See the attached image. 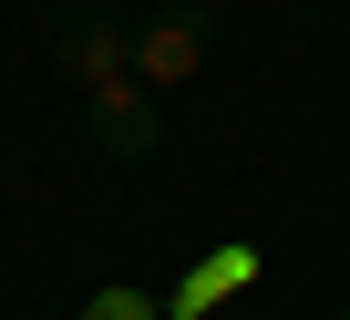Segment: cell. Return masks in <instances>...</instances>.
Here are the masks:
<instances>
[{
    "mask_svg": "<svg viewBox=\"0 0 350 320\" xmlns=\"http://www.w3.org/2000/svg\"><path fill=\"white\" fill-rule=\"evenodd\" d=\"M52 52H62V73L93 93V83H124V21L113 11H93V0H72V11L52 21Z\"/></svg>",
    "mask_w": 350,
    "mask_h": 320,
    "instance_id": "3",
    "label": "cell"
},
{
    "mask_svg": "<svg viewBox=\"0 0 350 320\" xmlns=\"http://www.w3.org/2000/svg\"><path fill=\"white\" fill-rule=\"evenodd\" d=\"M83 134H93V155H113V166H144V155L165 145V103H154V83H93L83 93Z\"/></svg>",
    "mask_w": 350,
    "mask_h": 320,
    "instance_id": "2",
    "label": "cell"
},
{
    "mask_svg": "<svg viewBox=\"0 0 350 320\" xmlns=\"http://www.w3.org/2000/svg\"><path fill=\"white\" fill-rule=\"evenodd\" d=\"M72 320H83V310H72Z\"/></svg>",
    "mask_w": 350,
    "mask_h": 320,
    "instance_id": "7",
    "label": "cell"
},
{
    "mask_svg": "<svg viewBox=\"0 0 350 320\" xmlns=\"http://www.w3.org/2000/svg\"><path fill=\"white\" fill-rule=\"evenodd\" d=\"M329 320H350V299H340V310H329Z\"/></svg>",
    "mask_w": 350,
    "mask_h": 320,
    "instance_id": "6",
    "label": "cell"
},
{
    "mask_svg": "<svg viewBox=\"0 0 350 320\" xmlns=\"http://www.w3.org/2000/svg\"><path fill=\"white\" fill-rule=\"evenodd\" d=\"M83 320H165V299H144V289H103Z\"/></svg>",
    "mask_w": 350,
    "mask_h": 320,
    "instance_id": "5",
    "label": "cell"
},
{
    "mask_svg": "<svg viewBox=\"0 0 350 320\" xmlns=\"http://www.w3.org/2000/svg\"><path fill=\"white\" fill-rule=\"evenodd\" d=\"M247 279H258V248H247V238H227V248H217L196 279H175L165 320H196V310H217V299H227V289H247Z\"/></svg>",
    "mask_w": 350,
    "mask_h": 320,
    "instance_id": "4",
    "label": "cell"
},
{
    "mask_svg": "<svg viewBox=\"0 0 350 320\" xmlns=\"http://www.w3.org/2000/svg\"><path fill=\"white\" fill-rule=\"evenodd\" d=\"M206 52H217V11L206 0H165V11L124 21V73L134 83H196Z\"/></svg>",
    "mask_w": 350,
    "mask_h": 320,
    "instance_id": "1",
    "label": "cell"
}]
</instances>
